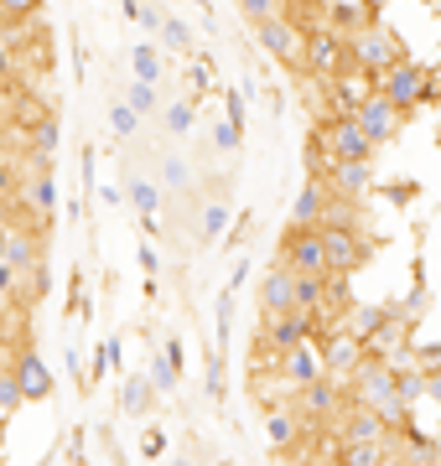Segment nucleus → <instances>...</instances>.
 Here are the masks:
<instances>
[{
    "label": "nucleus",
    "instance_id": "25",
    "mask_svg": "<svg viewBox=\"0 0 441 466\" xmlns=\"http://www.w3.org/2000/svg\"><path fill=\"white\" fill-rule=\"evenodd\" d=\"M52 290V275H47V259H36L32 269H21V285H16V300L21 306H36V300Z\"/></svg>",
    "mask_w": 441,
    "mask_h": 466
},
{
    "label": "nucleus",
    "instance_id": "8",
    "mask_svg": "<svg viewBox=\"0 0 441 466\" xmlns=\"http://www.w3.org/2000/svg\"><path fill=\"white\" fill-rule=\"evenodd\" d=\"M369 26H374V0H323L317 16H312V32H333L343 42H354Z\"/></svg>",
    "mask_w": 441,
    "mask_h": 466
},
{
    "label": "nucleus",
    "instance_id": "19",
    "mask_svg": "<svg viewBox=\"0 0 441 466\" xmlns=\"http://www.w3.org/2000/svg\"><path fill=\"white\" fill-rule=\"evenodd\" d=\"M265 435H271L275 451H296L306 441V420L291 410V404H281V410H265Z\"/></svg>",
    "mask_w": 441,
    "mask_h": 466
},
{
    "label": "nucleus",
    "instance_id": "49",
    "mask_svg": "<svg viewBox=\"0 0 441 466\" xmlns=\"http://www.w3.org/2000/svg\"><path fill=\"white\" fill-rule=\"evenodd\" d=\"M5 300H11V296H5V290H0V311H5Z\"/></svg>",
    "mask_w": 441,
    "mask_h": 466
},
{
    "label": "nucleus",
    "instance_id": "44",
    "mask_svg": "<svg viewBox=\"0 0 441 466\" xmlns=\"http://www.w3.org/2000/svg\"><path fill=\"white\" fill-rule=\"evenodd\" d=\"M223 104H229V125H239V130H244V94H239V88H229V94H223Z\"/></svg>",
    "mask_w": 441,
    "mask_h": 466
},
{
    "label": "nucleus",
    "instance_id": "17",
    "mask_svg": "<svg viewBox=\"0 0 441 466\" xmlns=\"http://www.w3.org/2000/svg\"><path fill=\"white\" fill-rule=\"evenodd\" d=\"M11 373H16V383H21V394H26V400H47V394H52V373H47V363H42V352H36V348H16V352H11Z\"/></svg>",
    "mask_w": 441,
    "mask_h": 466
},
{
    "label": "nucleus",
    "instance_id": "6",
    "mask_svg": "<svg viewBox=\"0 0 441 466\" xmlns=\"http://www.w3.org/2000/svg\"><path fill=\"white\" fill-rule=\"evenodd\" d=\"M317 348H323V368H327V379L343 383V389L354 383L358 368L369 363V348H364V342H358L354 332H343V327H327V332L317 337Z\"/></svg>",
    "mask_w": 441,
    "mask_h": 466
},
{
    "label": "nucleus",
    "instance_id": "20",
    "mask_svg": "<svg viewBox=\"0 0 441 466\" xmlns=\"http://www.w3.org/2000/svg\"><path fill=\"white\" fill-rule=\"evenodd\" d=\"M156 400H161V394H156L151 373H130V379L119 383V410H125L130 420H146L156 410Z\"/></svg>",
    "mask_w": 441,
    "mask_h": 466
},
{
    "label": "nucleus",
    "instance_id": "7",
    "mask_svg": "<svg viewBox=\"0 0 441 466\" xmlns=\"http://www.w3.org/2000/svg\"><path fill=\"white\" fill-rule=\"evenodd\" d=\"M275 265H286L291 275H333L327 269V244H323V228H291L281 238V254Z\"/></svg>",
    "mask_w": 441,
    "mask_h": 466
},
{
    "label": "nucleus",
    "instance_id": "43",
    "mask_svg": "<svg viewBox=\"0 0 441 466\" xmlns=\"http://www.w3.org/2000/svg\"><path fill=\"white\" fill-rule=\"evenodd\" d=\"M208 400H223V352L208 358Z\"/></svg>",
    "mask_w": 441,
    "mask_h": 466
},
{
    "label": "nucleus",
    "instance_id": "33",
    "mask_svg": "<svg viewBox=\"0 0 441 466\" xmlns=\"http://www.w3.org/2000/svg\"><path fill=\"white\" fill-rule=\"evenodd\" d=\"M125 198H130V208H136V213L146 218V213H156V202H161V192H156L151 182H140V177H136V182L125 187Z\"/></svg>",
    "mask_w": 441,
    "mask_h": 466
},
{
    "label": "nucleus",
    "instance_id": "40",
    "mask_svg": "<svg viewBox=\"0 0 441 466\" xmlns=\"http://www.w3.org/2000/svg\"><path fill=\"white\" fill-rule=\"evenodd\" d=\"M161 182H167V187H177V192H182V187L192 182V171H187V161H182V156H167V167H161Z\"/></svg>",
    "mask_w": 441,
    "mask_h": 466
},
{
    "label": "nucleus",
    "instance_id": "45",
    "mask_svg": "<svg viewBox=\"0 0 441 466\" xmlns=\"http://www.w3.org/2000/svg\"><path fill=\"white\" fill-rule=\"evenodd\" d=\"M136 259H140V269H146V275L156 280V269H161V259H156V249H151V244H140V254H136Z\"/></svg>",
    "mask_w": 441,
    "mask_h": 466
},
{
    "label": "nucleus",
    "instance_id": "48",
    "mask_svg": "<svg viewBox=\"0 0 441 466\" xmlns=\"http://www.w3.org/2000/svg\"><path fill=\"white\" fill-rule=\"evenodd\" d=\"M99 198L109 202V208H119V202H125V192H119V187H99Z\"/></svg>",
    "mask_w": 441,
    "mask_h": 466
},
{
    "label": "nucleus",
    "instance_id": "21",
    "mask_svg": "<svg viewBox=\"0 0 441 466\" xmlns=\"http://www.w3.org/2000/svg\"><path fill=\"white\" fill-rule=\"evenodd\" d=\"M390 317H395V306H358V300H354V306L338 317V327H343V332H354L358 342H369L379 327H390Z\"/></svg>",
    "mask_w": 441,
    "mask_h": 466
},
{
    "label": "nucleus",
    "instance_id": "14",
    "mask_svg": "<svg viewBox=\"0 0 441 466\" xmlns=\"http://www.w3.org/2000/svg\"><path fill=\"white\" fill-rule=\"evenodd\" d=\"M333 435H338L343 446H385L395 431H390L379 415H374V410H358V404H348V415L333 425Z\"/></svg>",
    "mask_w": 441,
    "mask_h": 466
},
{
    "label": "nucleus",
    "instance_id": "5",
    "mask_svg": "<svg viewBox=\"0 0 441 466\" xmlns=\"http://www.w3.org/2000/svg\"><path fill=\"white\" fill-rule=\"evenodd\" d=\"M312 135H317V146L327 150V161H333V167H338V161H369V156H374V140L364 135V125H358L354 115L323 119Z\"/></svg>",
    "mask_w": 441,
    "mask_h": 466
},
{
    "label": "nucleus",
    "instance_id": "46",
    "mask_svg": "<svg viewBox=\"0 0 441 466\" xmlns=\"http://www.w3.org/2000/svg\"><path fill=\"white\" fill-rule=\"evenodd\" d=\"M68 461H73V466L84 461V431H73V435H68Z\"/></svg>",
    "mask_w": 441,
    "mask_h": 466
},
{
    "label": "nucleus",
    "instance_id": "9",
    "mask_svg": "<svg viewBox=\"0 0 441 466\" xmlns=\"http://www.w3.org/2000/svg\"><path fill=\"white\" fill-rule=\"evenodd\" d=\"M395 394H400V389H395V368L385 363V358H369V363L354 373V383H348V404H358V410H385Z\"/></svg>",
    "mask_w": 441,
    "mask_h": 466
},
{
    "label": "nucleus",
    "instance_id": "35",
    "mask_svg": "<svg viewBox=\"0 0 441 466\" xmlns=\"http://www.w3.org/2000/svg\"><path fill=\"white\" fill-rule=\"evenodd\" d=\"M125 104H130L140 119L156 115V88H151V84H130V88H125Z\"/></svg>",
    "mask_w": 441,
    "mask_h": 466
},
{
    "label": "nucleus",
    "instance_id": "50",
    "mask_svg": "<svg viewBox=\"0 0 441 466\" xmlns=\"http://www.w3.org/2000/svg\"><path fill=\"white\" fill-rule=\"evenodd\" d=\"M400 466H415V461H400Z\"/></svg>",
    "mask_w": 441,
    "mask_h": 466
},
{
    "label": "nucleus",
    "instance_id": "13",
    "mask_svg": "<svg viewBox=\"0 0 441 466\" xmlns=\"http://www.w3.org/2000/svg\"><path fill=\"white\" fill-rule=\"evenodd\" d=\"M296 311V275L286 265H271V275L260 280V321H281Z\"/></svg>",
    "mask_w": 441,
    "mask_h": 466
},
{
    "label": "nucleus",
    "instance_id": "11",
    "mask_svg": "<svg viewBox=\"0 0 441 466\" xmlns=\"http://www.w3.org/2000/svg\"><path fill=\"white\" fill-rule=\"evenodd\" d=\"M323 244H327V269L343 275V280L369 259V238H364V228H323Z\"/></svg>",
    "mask_w": 441,
    "mask_h": 466
},
{
    "label": "nucleus",
    "instance_id": "4",
    "mask_svg": "<svg viewBox=\"0 0 441 466\" xmlns=\"http://www.w3.org/2000/svg\"><path fill=\"white\" fill-rule=\"evenodd\" d=\"M306 36H312V26H302L296 16H275V21H265V26H255L260 47L271 52L275 63L296 67V73H306Z\"/></svg>",
    "mask_w": 441,
    "mask_h": 466
},
{
    "label": "nucleus",
    "instance_id": "27",
    "mask_svg": "<svg viewBox=\"0 0 441 466\" xmlns=\"http://www.w3.org/2000/svg\"><path fill=\"white\" fill-rule=\"evenodd\" d=\"M130 67H136V84H161V57H156V47L151 42H136L130 47Z\"/></svg>",
    "mask_w": 441,
    "mask_h": 466
},
{
    "label": "nucleus",
    "instance_id": "34",
    "mask_svg": "<svg viewBox=\"0 0 441 466\" xmlns=\"http://www.w3.org/2000/svg\"><path fill=\"white\" fill-rule=\"evenodd\" d=\"M223 228H229V208H223V202H208L203 208V244L223 238Z\"/></svg>",
    "mask_w": 441,
    "mask_h": 466
},
{
    "label": "nucleus",
    "instance_id": "3",
    "mask_svg": "<svg viewBox=\"0 0 441 466\" xmlns=\"http://www.w3.org/2000/svg\"><path fill=\"white\" fill-rule=\"evenodd\" d=\"M291 410L306 420V431H333L343 415H348V389L333 379L323 383H306V389H296L291 394Z\"/></svg>",
    "mask_w": 441,
    "mask_h": 466
},
{
    "label": "nucleus",
    "instance_id": "42",
    "mask_svg": "<svg viewBox=\"0 0 441 466\" xmlns=\"http://www.w3.org/2000/svg\"><path fill=\"white\" fill-rule=\"evenodd\" d=\"M140 456H146V461H161V456H167V435L146 431V435H140Z\"/></svg>",
    "mask_w": 441,
    "mask_h": 466
},
{
    "label": "nucleus",
    "instance_id": "24",
    "mask_svg": "<svg viewBox=\"0 0 441 466\" xmlns=\"http://www.w3.org/2000/svg\"><path fill=\"white\" fill-rule=\"evenodd\" d=\"M327 466H395V461H390V451L385 446H343L338 441Z\"/></svg>",
    "mask_w": 441,
    "mask_h": 466
},
{
    "label": "nucleus",
    "instance_id": "12",
    "mask_svg": "<svg viewBox=\"0 0 441 466\" xmlns=\"http://www.w3.org/2000/svg\"><path fill=\"white\" fill-rule=\"evenodd\" d=\"M275 373L286 379L291 394H296V389H306V383H323V379H327V368H323V348H317V342H302V348L281 352Z\"/></svg>",
    "mask_w": 441,
    "mask_h": 466
},
{
    "label": "nucleus",
    "instance_id": "47",
    "mask_svg": "<svg viewBox=\"0 0 441 466\" xmlns=\"http://www.w3.org/2000/svg\"><path fill=\"white\" fill-rule=\"evenodd\" d=\"M161 352H167V358H171V363H177V368H182V358H187V352H182V342H177V337H167V348H161Z\"/></svg>",
    "mask_w": 441,
    "mask_h": 466
},
{
    "label": "nucleus",
    "instance_id": "15",
    "mask_svg": "<svg viewBox=\"0 0 441 466\" xmlns=\"http://www.w3.org/2000/svg\"><path fill=\"white\" fill-rule=\"evenodd\" d=\"M358 125H364V135H369L374 146H390L395 135L405 130V109H395L390 99H385V94H374L369 104H364V109H358Z\"/></svg>",
    "mask_w": 441,
    "mask_h": 466
},
{
    "label": "nucleus",
    "instance_id": "30",
    "mask_svg": "<svg viewBox=\"0 0 441 466\" xmlns=\"http://www.w3.org/2000/svg\"><path fill=\"white\" fill-rule=\"evenodd\" d=\"M136 125H140V115L125 99L109 104V130H115V140H130V135H136Z\"/></svg>",
    "mask_w": 441,
    "mask_h": 466
},
{
    "label": "nucleus",
    "instance_id": "1",
    "mask_svg": "<svg viewBox=\"0 0 441 466\" xmlns=\"http://www.w3.org/2000/svg\"><path fill=\"white\" fill-rule=\"evenodd\" d=\"M374 84H379V94H385V99L395 104V109H421V104H431V99H441V84H436V73H431V67H421V63H395L390 73H385V78H374Z\"/></svg>",
    "mask_w": 441,
    "mask_h": 466
},
{
    "label": "nucleus",
    "instance_id": "29",
    "mask_svg": "<svg viewBox=\"0 0 441 466\" xmlns=\"http://www.w3.org/2000/svg\"><path fill=\"white\" fill-rule=\"evenodd\" d=\"M395 389H400V400L415 410V404L426 400V373L421 368H400V373H395Z\"/></svg>",
    "mask_w": 441,
    "mask_h": 466
},
{
    "label": "nucleus",
    "instance_id": "2",
    "mask_svg": "<svg viewBox=\"0 0 441 466\" xmlns=\"http://www.w3.org/2000/svg\"><path fill=\"white\" fill-rule=\"evenodd\" d=\"M348 57H354L358 73H369V78H385L395 63H405V42L385 26V21H374L369 32H358L348 42Z\"/></svg>",
    "mask_w": 441,
    "mask_h": 466
},
{
    "label": "nucleus",
    "instance_id": "41",
    "mask_svg": "<svg viewBox=\"0 0 441 466\" xmlns=\"http://www.w3.org/2000/svg\"><path fill=\"white\" fill-rule=\"evenodd\" d=\"M213 146H219V150H239V146H244V130H239V125H229V119H219Z\"/></svg>",
    "mask_w": 441,
    "mask_h": 466
},
{
    "label": "nucleus",
    "instance_id": "10",
    "mask_svg": "<svg viewBox=\"0 0 441 466\" xmlns=\"http://www.w3.org/2000/svg\"><path fill=\"white\" fill-rule=\"evenodd\" d=\"M348 67H354V57H348V42H343V36H333V32H312L306 36V78L338 84Z\"/></svg>",
    "mask_w": 441,
    "mask_h": 466
},
{
    "label": "nucleus",
    "instance_id": "16",
    "mask_svg": "<svg viewBox=\"0 0 441 466\" xmlns=\"http://www.w3.org/2000/svg\"><path fill=\"white\" fill-rule=\"evenodd\" d=\"M327 208H333V187L306 177V187L296 192V208H291V228H323Z\"/></svg>",
    "mask_w": 441,
    "mask_h": 466
},
{
    "label": "nucleus",
    "instance_id": "38",
    "mask_svg": "<svg viewBox=\"0 0 441 466\" xmlns=\"http://www.w3.org/2000/svg\"><path fill=\"white\" fill-rule=\"evenodd\" d=\"M187 78H192V88H198V94H208V88H213V57H203V52H198V57H192V67H187Z\"/></svg>",
    "mask_w": 441,
    "mask_h": 466
},
{
    "label": "nucleus",
    "instance_id": "23",
    "mask_svg": "<svg viewBox=\"0 0 441 466\" xmlns=\"http://www.w3.org/2000/svg\"><path fill=\"white\" fill-rule=\"evenodd\" d=\"M21 198H26V208H32L36 228H42V223L57 213V182H52V177H32V182L21 187Z\"/></svg>",
    "mask_w": 441,
    "mask_h": 466
},
{
    "label": "nucleus",
    "instance_id": "36",
    "mask_svg": "<svg viewBox=\"0 0 441 466\" xmlns=\"http://www.w3.org/2000/svg\"><path fill=\"white\" fill-rule=\"evenodd\" d=\"M161 32H167V47H177V52H192V26H187L182 16H167V21H161Z\"/></svg>",
    "mask_w": 441,
    "mask_h": 466
},
{
    "label": "nucleus",
    "instance_id": "18",
    "mask_svg": "<svg viewBox=\"0 0 441 466\" xmlns=\"http://www.w3.org/2000/svg\"><path fill=\"white\" fill-rule=\"evenodd\" d=\"M327 187H333L338 202H364L374 187V167L369 161H338V167L327 171Z\"/></svg>",
    "mask_w": 441,
    "mask_h": 466
},
{
    "label": "nucleus",
    "instance_id": "39",
    "mask_svg": "<svg viewBox=\"0 0 441 466\" xmlns=\"http://www.w3.org/2000/svg\"><path fill=\"white\" fill-rule=\"evenodd\" d=\"M16 198H21V192H16V167L0 156V213H5V208H11Z\"/></svg>",
    "mask_w": 441,
    "mask_h": 466
},
{
    "label": "nucleus",
    "instance_id": "22",
    "mask_svg": "<svg viewBox=\"0 0 441 466\" xmlns=\"http://www.w3.org/2000/svg\"><path fill=\"white\" fill-rule=\"evenodd\" d=\"M36 259H42V228L16 223V228H11V249H5V265L11 269H32Z\"/></svg>",
    "mask_w": 441,
    "mask_h": 466
},
{
    "label": "nucleus",
    "instance_id": "31",
    "mask_svg": "<svg viewBox=\"0 0 441 466\" xmlns=\"http://www.w3.org/2000/svg\"><path fill=\"white\" fill-rule=\"evenodd\" d=\"M151 383H156V394H171V389L182 383V368L171 363L167 352H161V358H151Z\"/></svg>",
    "mask_w": 441,
    "mask_h": 466
},
{
    "label": "nucleus",
    "instance_id": "32",
    "mask_svg": "<svg viewBox=\"0 0 441 466\" xmlns=\"http://www.w3.org/2000/svg\"><path fill=\"white\" fill-rule=\"evenodd\" d=\"M42 11V0H0V26H21Z\"/></svg>",
    "mask_w": 441,
    "mask_h": 466
},
{
    "label": "nucleus",
    "instance_id": "28",
    "mask_svg": "<svg viewBox=\"0 0 441 466\" xmlns=\"http://www.w3.org/2000/svg\"><path fill=\"white\" fill-rule=\"evenodd\" d=\"M239 16L250 21V26H265V21L286 16V0H239Z\"/></svg>",
    "mask_w": 441,
    "mask_h": 466
},
{
    "label": "nucleus",
    "instance_id": "37",
    "mask_svg": "<svg viewBox=\"0 0 441 466\" xmlns=\"http://www.w3.org/2000/svg\"><path fill=\"white\" fill-rule=\"evenodd\" d=\"M192 119H198L192 99H177V104L167 109V130H171V135H187V130H192Z\"/></svg>",
    "mask_w": 441,
    "mask_h": 466
},
{
    "label": "nucleus",
    "instance_id": "26",
    "mask_svg": "<svg viewBox=\"0 0 441 466\" xmlns=\"http://www.w3.org/2000/svg\"><path fill=\"white\" fill-rule=\"evenodd\" d=\"M57 140H63V125H57L52 115H42L32 130H26V156H52Z\"/></svg>",
    "mask_w": 441,
    "mask_h": 466
}]
</instances>
